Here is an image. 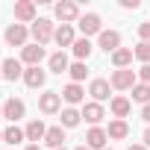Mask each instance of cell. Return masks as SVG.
<instances>
[{
  "mask_svg": "<svg viewBox=\"0 0 150 150\" xmlns=\"http://www.w3.org/2000/svg\"><path fill=\"white\" fill-rule=\"evenodd\" d=\"M135 80H138V74H135L132 68H115L109 86L118 88V91H132V88H135Z\"/></svg>",
  "mask_w": 150,
  "mask_h": 150,
  "instance_id": "6da1fadb",
  "label": "cell"
},
{
  "mask_svg": "<svg viewBox=\"0 0 150 150\" xmlns=\"http://www.w3.org/2000/svg\"><path fill=\"white\" fill-rule=\"evenodd\" d=\"M77 27H80L83 38H88V35H100V33H103V21H100L97 12H86V15H80Z\"/></svg>",
  "mask_w": 150,
  "mask_h": 150,
  "instance_id": "7a4b0ae2",
  "label": "cell"
},
{
  "mask_svg": "<svg viewBox=\"0 0 150 150\" xmlns=\"http://www.w3.org/2000/svg\"><path fill=\"white\" fill-rule=\"evenodd\" d=\"M33 38H35V44H47V41H53V35H56V27H53V21H47V18H38L35 24H33Z\"/></svg>",
  "mask_w": 150,
  "mask_h": 150,
  "instance_id": "3957f363",
  "label": "cell"
},
{
  "mask_svg": "<svg viewBox=\"0 0 150 150\" xmlns=\"http://www.w3.org/2000/svg\"><path fill=\"white\" fill-rule=\"evenodd\" d=\"M27 38H30V30L24 27V24H9L6 27V44H12V47H27Z\"/></svg>",
  "mask_w": 150,
  "mask_h": 150,
  "instance_id": "277c9868",
  "label": "cell"
},
{
  "mask_svg": "<svg viewBox=\"0 0 150 150\" xmlns=\"http://www.w3.org/2000/svg\"><path fill=\"white\" fill-rule=\"evenodd\" d=\"M38 109H41L44 115L62 112V94H59V91H44V94L38 97Z\"/></svg>",
  "mask_w": 150,
  "mask_h": 150,
  "instance_id": "5b68a950",
  "label": "cell"
},
{
  "mask_svg": "<svg viewBox=\"0 0 150 150\" xmlns=\"http://www.w3.org/2000/svg\"><path fill=\"white\" fill-rule=\"evenodd\" d=\"M24 115H27V106H24V100H18V97H9V100L3 103V118H6L9 124H18Z\"/></svg>",
  "mask_w": 150,
  "mask_h": 150,
  "instance_id": "8992f818",
  "label": "cell"
},
{
  "mask_svg": "<svg viewBox=\"0 0 150 150\" xmlns=\"http://www.w3.org/2000/svg\"><path fill=\"white\" fill-rule=\"evenodd\" d=\"M15 21L18 24H35V3L33 0H18L15 3Z\"/></svg>",
  "mask_w": 150,
  "mask_h": 150,
  "instance_id": "52a82bcc",
  "label": "cell"
},
{
  "mask_svg": "<svg viewBox=\"0 0 150 150\" xmlns=\"http://www.w3.org/2000/svg\"><path fill=\"white\" fill-rule=\"evenodd\" d=\"M56 18H59L62 24L80 21V6L74 3V0H62V3H56Z\"/></svg>",
  "mask_w": 150,
  "mask_h": 150,
  "instance_id": "ba28073f",
  "label": "cell"
},
{
  "mask_svg": "<svg viewBox=\"0 0 150 150\" xmlns=\"http://www.w3.org/2000/svg\"><path fill=\"white\" fill-rule=\"evenodd\" d=\"M97 47L106 50V53L121 50V33H118V30H103V33L97 35Z\"/></svg>",
  "mask_w": 150,
  "mask_h": 150,
  "instance_id": "9c48e42d",
  "label": "cell"
},
{
  "mask_svg": "<svg viewBox=\"0 0 150 150\" xmlns=\"http://www.w3.org/2000/svg\"><path fill=\"white\" fill-rule=\"evenodd\" d=\"M0 71H3V80H9V83H15V80H24V62L21 59H6L3 65H0Z\"/></svg>",
  "mask_w": 150,
  "mask_h": 150,
  "instance_id": "30bf717a",
  "label": "cell"
},
{
  "mask_svg": "<svg viewBox=\"0 0 150 150\" xmlns=\"http://www.w3.org/2000/svg\"><path fill=\"white\" fill-rule=\"evenodd\" d=\"M41 59H44V47H41V44H27V47L21 50V62H24L27 68L41 65Z\"/></svg>",
  "mask_w": 150,
  "mask_h": 150,
  "instance_id": "8fae6325",
  "label": "cell"
},
{
  "mask_svg": "<svg viewBox=\"0 0 150 150\" xmlns=\"http://www.w3.org/2000/svg\"><path fill=\"white\" fill-rule=\"evenodd\" d=\"M106 141H109V135L103 127H91L86 132V147H91V150H106Z\"/></svg>",
  "mask_w": 150,
  "mask_h": 150,
  "instance_id": "7c38bea8",
  "label": "cell"
},
{
  "mask_svg": "<svg viewBox=\"0 0 150 150\" xmlns=\"http://www.w3.org/2000/svg\"><path fill=\"white\" fill-rule=\"evenodd\" d=\"M59 94H62V100H65L68 106H77V103H83V97H86V91H83L80 83H68Z\"/></svg>",
  "mask_w": 150,
  "mask_h": 150,
  "instance_id": "4fadbf2b",
  "label": "cell"
},
{
  "mask_svg": "<svg viewBox=\"0 0 150 150\" xmlns=\"http://www.w3.org/2000/svg\"><path fill=\"white\" fill-rule=\"evenodd\" d=\"M109 91H112L109 80H91V86H88V94L94 97V103H103V100H109Z\"/></svg>",
  "mask_w": 150,
  "mask_h": 150,
  "instance_id": "5bb4252c",
  "label": "cell"
},
{
  "mask_svg": "<svg viewBox=\"0 0 150 150\" xmlns=\"http://www.w3.org/2000/svg\"><path fill=\"white\" fill-rule=\"evenodd\" d=\"M83 118H86L91 127H97V124L106 118V112H103V103H94V100H91V103H86V106H83Z\"/></svg>",
  "mask_w": 150,
  "mask_h": 150,
  "instance_id": "9a60e30c",
  "label": "cell"
},
{
  "mask_svg": "<svg viewBox=\"0 0 150 150\" xmlns=\"http://www.w3.org/2000/svg\"><path fill=\"white\" fill-rule=\"evenodd\" d=\"M24 83H27L30 88H41V86L47 83V71H41L38 65H35V68H27V71H24Z\"/></svg>",
  "mask_w": 150,
  "mask_h": 150,
  "instance_id": "2e32d148",
  "label": "cell"
},
{
  "mask_svg": "<svg viewBox=\"0 0 150 150\" xmlns=\"http://www.w3.org/2000/svg\"><path fill=\"white\" fill-rule=\"evenodd\" d=\"M53 41L59 44V47H74V24H62V27H56V35H53Z\"/></svg>",
  "mask_w": 150,
  "mask_h": 150,
  "instance_id": "e0dca14e",
  "label": "cell"
},
{
  "mask_svg": "<svg viewBox=\"0 0 150 150\" xmlns=\"http://www.w3.org/2000/svg\"><path fill=\"white\" fill-rule=\"evenodd\" d=\"M44 144H47L50 150H59V147H65V127H47Z\"/></svg>",
  "mask_w": 150,
  "mask_h": 150,
  "instance_id": "ac0fdd59",
  "label": "cell"
},
{
  "mask_svg": "<svg viewBox=\"0 0 150 150\" xmlns=\"http://www.w3.org/2000/svg\"><path fill=\"white\" fill-rule=\"evenodd\" d=\"M24 132H27V141L38 144V141H44V135H47V127H44V121H30Z\"/></svg>",
  "mask_w": 150,
  "mask_h": 150,
  "instance_id": "d6986e66",
  "label": "cell"
},
{
  "mask_svg": "<svg viewBox=\"0 0 150 150\" xmlns=\"http://www.w3.org/2000/svg\"><path fill=\"white\" fill-rule=\"evenodd\" d=\"M80 121H83V112L74 109V106H68V109H62V124H59V127L74 129V127H80Z\"/></svg>",
  "mask_w": 150,
  "mask_h": 150,
  "instance_id": "ffe728a7",
  "label": "cell"
},
{
  "mask_svg": "<svg viewBox=\"0 0 150 150\" xmlns=\"http://www.w3.org/2000/svg\"><path fill=\"white\" fill-rule=\"evenodd\" d=\"M109 109H112V115H115L118 121H124V118L129 115V109H132V103H129L127 97H112V103H109Z\"/></svg>",
  "mask_w": 150,
  "mask_h": 150,
  "instance_id": "44dd1931",
  "label": "cell"
},
{
  "mask_svg": "<svg viewBox=\"0 0 150 150\" xmlns=\"http://www.w3.org/2000/svg\"><path fill=\"white\" fill-rule=\"evenodd\" d=\"M71 50H74V56H77V62H86V59L91 56V50H94V47H91V41H88V38H77Z\"/></svg>",
  "mask_w": 150,
  "mask_h": 150,
  "instance_id": "7402d4cb",
  "label": "cell"
},
{
  "mask_svg": "<svg viewBox=\"0 0 150 150\" xmlns=\"http://www.w3.org/2000/svg\"><path fill=\"white\" fill-rule=\"evenodd\" d=\"M68 68H71V62H68L65 50H59V53L50 56V71H53V74H68Z\"/></svg>",
  "mask_w": 150,
  "mask_h": 150,
  "instance_id": "603a6c76",
  "label": "cell"
},
{
  "mask_svg": "<svg viewBox=\"0 0 150 150\" xmlns=\"http://www.w3.org/2000/svg\"><path fill=\"white\" fill-rule=\"evenodd\" d=\"M106 135H109V138H127V135H129V124L115 118V121H109V129H106Z\"/></svg>",
  "mask_w": 150,
  "mask_h": 150,
  "instance_id": "cb8c5ba5",
  "label": "cell"
},
{
  "mask_svg": "<svg viewBox=\"0 0 150 150\" xmlns=\"http://www.w3.org/2000/svg\"><path fill=\"white\" fill-rule=\"evenodd\" d=\"M27 138V132L21 129V127H15V124H9L6 129H3V144H21Z\"/></svg>",
  "mask_w": 150,
  "mask_h": 150,
  "instance_id": "d4e9b609",
  "label": "cell"
},
{
  "mask_svg": "<svg viewBox=\"0 0 150 150\" xmlns=\"http://www.w3.org/2000/svg\"><path fill=\"white\" fill-rule=\"evenodd\" d=\"M135 56H132V50L129 47H121V50H115L112 53V65L115 68H129V62H132Z\"/></svg>",
  "mask_w": 150,
  "mask_h": 150,
  "instance_id": "484cf974",
  "label": "cell"
},
{
  "mask_svg": "<svg viewBox=\"0 0 150 150\" xmlns=\"http://www.w3.org/2000/svg\"><path fill=\"white\" fill-rule=\"evenodd\" d=\"M132 100H135V103H141V106H147V103H150V86L135 83V88H132Z\"/></svg>",
  "mask_w": 150,
  "mask_h": 150,
  "instance_id": "4316f807",
  "label": "cell"
},
{
  "mask_svg": "<svg viewBox=\"0 0 150 150\" xmlns=\"http://www.w3.org/2000/svg\"><path fill=\"white\" fill-rule=\"evenodd\" d=\"M68 74H71V80H74V83H83V80H86V74H88V68H86V62H74V65L68 68Z\"/></svg>",
  "mask_w": 150,
  "mask_h": 150,
  "instance_id": "83f0119b",
  "label": "cell"
},
{
  "mask_svg": "<svg viewBox=\"0 0 150 150\" xmlns=\"http://www.w3.org/2000/svg\"><path fill=\"white\" fill-rule=\"evenodd\" d=\"M132 56H135L138 62H144V65H150V44H144V41H141V44H138V47L132 50Z\"/></svg>",
  "mask_w": 150,
  "mask_h": 150,
  "instance_id": "f1b7e54d",
  "label": "cell"
},
{
  "mask_svg": "<svg viewBox=\"0 0 150 150\" xmlns=\"http://www.w3.org/2000/svg\"><path fill=\"white\" fill-rule=\"evenodd\" d=\"M138 38H141L144 44H150V21H147V24H138Z\"/></svg>",
  "mask_w": 150,
  "mask_h": 150,
  "instance_id": "f546056e",
  "label": "cell"
},
{
  "mask_svg": "<svg viewBox=\"0 0 150 150\" xmlns=\"http://www.w3.org/2000/svg\"><path fill=\"white\" fill-rule=\"evenodd\" d=\"M138 80H141L144 86H150V65H141V71H138Z\"/></svg>",
  "mask_w": 150,
  "mask_h": 150,
  "instance_id": "4dcf8cb0",
  "label": "cell"
},
{
  "mask_svg": "<svg viewBox=\"0 0 150 150\" xmlns=\"http://www.w3.org/2000/svg\"><path fill=\"white\" fill-rule=\"evenodd\" d=\"M121 6H124V9H138L141 0H121Z\"/></svg>",
  "mask_w": 150,
  "mask_h": 150,
  "instance_id": "1f68e13d",
  "label": "cell"
},
{
  "mask_svg": "<svg viewBox=\"0 0 150 150\" xmlns=\"http://www.w3.org/2000/svg\"><path fill=\"white\" fill-rule=\"evenodd\" d=\"M141 121H144V124H147V127H150V103H147V106H144V109H141Z\"/></svg>",
  "mask_w": 150,
  "mask_h": 150,
  "instance_id": "d6a6232c",
  "label": "cell"
},
{
  "mask_svg": "<svg viewBox=\"0 0 150 150\" xmlns=\"http://www.w3.org/2000/svg\"><path fill=\"white\" fill-rule=\"evenodd\" d=\"M144 147H150V127L144 129Z\"/></svg>",
  "mask_w": 150,
  "mask_h": 150,
  "instance_id": "836d02e7",
  "label": "cell"
},
{
  "mask_svg": "<svg viewBox=\"0 0 150 150\" xmlns=\"http://www.w3.org/2000/svg\"><path fill=\"white\" fill-rule=\"evenodd\" d=\"M127 150H147V147H144V144H129Z\"/></svg>",
  "mask_w": 150,
  "mask_h": 150,
  "instance_id": "e575fe53",
  "label": "cell"
},
{
  "mask_svg": "<svg viewBox=\"0 0 150 150\" xmlns=\"http://www.w3.org/2000/svg\"><path fill=\"white\" fill-rule=\"evenodd\" d=\"M24 150H41V147H38V144H30V147H24Z\"/></svg>",
  "mask_w": 150,
  "mask_h": 150,
  "instance_id": "d590c367",
  "label": "cell"
},
{
  "mask_svg": "<svg viewBox=\"0 0 150 150\" xmlns=\"http://www.w3.org/2000/svg\"><path fill=\"white\" fill-rule=\"evenodd\" d=\"M74 150H91V147H86V144H80V147H74Z\"/></svg>",
  "mask_w": 150,
  "mask_h": 150,
  "instance_id": "8d00e7d4",
  "label": "cell"
},
{
  "mask_svg": "<svg viewBox=\"0 0 150 150\" xmlns=\"http://www.w3.org/2000/svg\"><path fill=\"white\" fill-rule=\"evenodd\" d=\"M0 118H3V106H0Z\"/></svg>",
  "mask_w": 150,
  "mask_h": 150,
  "instance_id": "74e56055",
  "label": "cell"
},
{
  "mask_svg": "<svg viewBox=\"0 0 150 150\" xmlns=\"http://www.w3.org/2000/svg\"><path fill=\"white\" fill-rule=\"evenodd\" d=\"M0 141H3V129H0Z\"/></svg>",
  "mask_w": 150,
  "mask_h": 150,
  "instance_id": "f35d334b",
  "label": "cell"
},
{
  "mask_svg": "<svg viewBox=\"0 0 150 150\" xmlns=\"http://www.w3.org/2000/svg\"><path fill=\"white\" fill-rule=\"evenodd\" d=\"M0 80H3V71H0Z\"/></svg>",
  "mask_w": 150,
  "mask_h": 150,
  "instance_id": "ab89813d",
  "label": "cell"
},
{
  "mask_svg": "<svg viewBox=\"0 0 150 150\" xmlns=\"http://www.w3.org/2000/svg\"><path fill=\"white\" fill-rule=\"evenodd\" d=\"M59 150H65V147H59Z\"/></svg>",
  "mask_w": 150,
  "mask_h": 150,
  "instance_id": "60d3db41",
  "label": "cell"
}]
</instances>
